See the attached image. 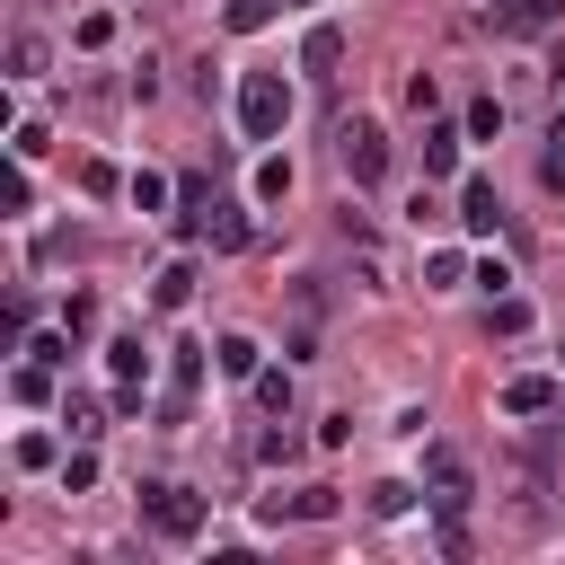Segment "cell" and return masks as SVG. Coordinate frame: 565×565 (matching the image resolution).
Masks as SVG:
<instances>
[{
	"mask_svg": "<svg viewBox=\"0 0 565 565\" xmlns=\"http://www.w3.org/2000/svg\"><path fill=\"white\" fill-rule=\"evenodd\" d=\"M335 512V486H291V494H265V521H327Z\"/></svg>",
	"mask_w": 565,
	"mask_h": 565,
	"instance_id": "obj_8",
	"label": "cell"
},
{
	"mask_svg": "<svg viewBox=\"0 0 565 565\" xmlns=\"http://www.w3.org/2000/svg\"><path fill=\"white\" fill-rule=\"evenodd\" d=\"M247 388H256V406H265V415H291V371H256Z\"/></svg>",
	"mask_w": 565,
	"mask_h": 565,
	"instance_id": "obj_19",
	"label": "cell"
},
{
	"mask_svg": "<svg viewBox=\"0 0 565 565\" xmlns=\"http://www.w3.org/2000/svg\"><path fill=\"white\" fill-rule=\"evenodd\" d=\"M539 177H547V185H565V115L547 124V159H539Z\"/></svg>",
	"mask_w": 565,
	"mask_h": 565,
	"instance_id": "obj_27",
	"label": "cell"
},
{
	"mask_svg": "<svg viewBox=\"0 0 565 565\" xmlns=\"http://www.w3.org/2000/svg\"><path fill=\"white\" fill-rule=\"evenodd\" d=\"M406 503H415V486H397V477H388V486H371V512H380V521H397Z\"/></svg>",
	"mask_w": 565,
	"mask_h": 565,
	"instance_id": "obj_26",
	"label": "cell"
},
{
	"mask_svg": "<svg viewBox=\"0 0 565 565\" xmlns=\"http://www.w3.org/2000/svg\"><path fill=\"white\" fill-rule=\"evenodd\" d=\"M274 9H282V0H230L221 18H230V35H256V26H274Z\"/></svg>",
	"mask_w": 565,
	"mask_h": 565,
	"instance_id": "obj_20",
	"label": "cell"
},
{
	"mask_svg": "<svg viewBox=\"0 0 565 565\" xmlns=\"http://www.w3.org/2000/svg\"><path fill=\"white\" fill-rule=\"evenodd\" d=\"M335 159H344L353 185H380V177H388V132H380L371 115H344V124H335Z\"/></svg>",
	"mask_w": 565,
	"mask_h": 565,
	"instance_id": "obj_2",
	"label": "cell"
},
{
	"mask_svg": "<svg viewBox=\"0 0 565 565\" xmlns=\"http://www.w3.org/2000/svg\"><path fill=\"white\" fill-rule=\"evenodd\" d=\"M9 397H18V406H44V397H53V362H18V371H9Z\"/></svg>",
	"mask_w": 565,
	"mask_h": 565,
	"instance_id": "obj_17",
	"label": "cell"
},
{
	"mask_svg": "<svg viewBox=\"0 0 565 565\" xmlns=\"http://www.w3.org/2000/svg\"><path fill=\"white\" fill-rule=\"evenodd\" d=\"M300 62H309L318 79H335V62H344V26H327V18H318V26L300 35Z\"/></svg>",
	"mask_w": 565,
	"mask_h": 565,
	"instance_id": "obj_11",
	"label": "cell"
},
{
	"mask_svg": "<svg viewBox=\"0 0 565 565\" xmlns=\"http://www.w3.org/2000/svg\"><path fill=\"white\" fill-rule=\"evenodd\" d=\"M18 468H53V441L44 433H18Z\"/></svg>",
	"mask_w": 565,
	"mask_h": 565,
	"instance_id": "obj_30",
	"label": "cell"
},
{
	"mask_svg": "<svg viewBox=\"0 0 565 565\" xmlns=\"http://www.w3.org/2000/svg\"><path fill=\"white\" fill-rule=\"evenodd\" d=\"M291 124V88H282V71H247L238 79V132L247 141H274Z\"/></svg>",
	"mask_w": 565,
	"mask_h": 565,
	"instance_id": "obj_1",
	"label": "cell"
},
{
	"mask_svg": "<svg viewBox=\"0 0 565 565\" xmlns=\"http://www.w3.org/2000/svg\"><path fill=\"white\" fill-rule=\"evenodd\" d=\"M185 238L247 247V238H256V221H247V203H221V194H203V203H185Z\"/></svg>",
	"mask_w": 565,
	"mask_h": 565,
	"instance_id": "obj_4",
	"label": "cell"
},
{
	"mask_svg": "<svg viewBox=\"0 0 565 565\" xmlns=\"http://www.w3.org/2000/svg\"><path fill=\"white\" fill-rule=\"evenodd\" d=\"M459 168V132L450 124H424V177H450Z\"/></svg>",
	"mask_w": 565,
	"mask_h": 565,
	"instance_id": "obj_15",
	"label": "cell"
},
{
	"mask_svg": "<svg viewBox=\"0 0 565 565\" xmlns=\"http://www.w3.org/2000/svg\"><path fill=\"white\" fill-rule=\"evenodd\" d=\"M424 486H433V512H468V503H477V477H468V459H459V450H441V441L424 450Z\"/></svg>",
	"mask_w": 565,
	"mask_h": 565,
	"instance_id": "obj_5",
	"label": "cell"
},
{
	"mask_svg": "<svg viewBox=\"0 0 565 565\" xmlns=\"http://www.w3.org/2000/svg\"><path fill=\"white\" fill-rule=\"evenodd\" d=\"M44 62H53L44 35H9V79H44Z\"/></svg>",
	"mask_w": 565,
	"mask_h": 565,
	"instance_id": "obj_14",
	"label": "cell"
},
{
	"mask_svg": "<svg viewBox=\"0 0 565 565\" xmlns=\"http://www.w3.org/2000/svg\"><path fill=\"white\" fill-rule=\"evenodd\" d=\"M141 521L159 539H203V494L194 486H141Z\"/></svg>",
	"mask_w": 565,
	"mask_h": 565,
	"instance_id": "obj_3",
	"label": "cell"
},
{
	"mask_svg": "<svg viewBox=\"0 0 565 565\" xmlns=\"http://www.w3.org/2000/svg\"><path fill=\"white\" fill-rule=\"evenodd\" d=\"M494 132H503V106L477 97V106H468V141H494Z\"/></svg>",
	"mask_w": 565,
	"mask_h": 565,
	"instance_id": "obj_25",
	"label": "cell"
},
{
	"mask_svg": "<svg viewBox=\"0 0 565 565\" xmlns=\"http://www.w3.org/2000/svg\"><path fill=\"white\" fill-rule=\"evenodd\" d=\"M62 486H71V494H88V486H97V450H88V441L62 459Z\"/></svg>",
	"mask_w": 565,
	"mask_h": 565,
	"instance_id": "obj_23",
	"label": "cell"
},
{
	"mask_svg": "<svg viewBox=\"0 0 565 565\" xmlns=\"http://www.w3.org/2000/svg\"><path fill=\"white\" fill-rule=\"evenodd\" d=\"M459 282H468V256L459 247H433L424 256V291H459Z\"/></svg>",
	"mask_w": 565,
	"mask_h": 565,
	"instance_id": "obj_16",
	"label": "cell"
},
{
	"mask_svg": "<svg viewBox=\"0 0 565 565\" xmlns=\"http://www.w3.org/2000/svg\"><path fill=\"white\" fill-rule=\"evenodd\" d=\"M547 406H556V380H547V371L503 380V415H547Z\"/></svg>",
	"mask_w": 565,
	"mask_h": 565,
	"instance_id": "obj_10",
	"label": "cell"
},
{
	"mask_svg": "<svg viewBox=\"0 0 565 565\" xmlns=\"http://www.w3.org/2000/svg\"><path fill=\"white\" fill-rule=\"evenodd\" d=\"M106 362H115V380H141V371H150V353H141V335H115V344H106Z\"/></svg>",
	"mask_w": 565,
	"mask_h": 565,
	"instance_id": "obj_22",
	"label": "cell"
},
{
	"mask_svg": "<svg viewBox=\"0 0 565 565\" xmlns=\"http://www.w3.org/2000/svg\"><path fill=\"white\" fill-rule=\"evenodd\" d=\"M486 18H494V35H547V26H565V0H494Z\"/></svg>",
	"mask_w": 565,
	"mask_h": 565,
	"instance_id": "obj_7",
	"label": "cell"
},
{
	"mask_svg": "<svg viewBox=\"0 0 565 565\" xmlns=\"http://www.w3.org/2000/svg\"><path fill=\"white\" fill-rule=\"evenodd\" d=\"M132 203H141V212H159V203H168V177H159V168H141V177H132Z\"/></svg>",
	"mask_w": 565,
	"mask_h": 565,
	"instance_id": "obj_28",
	"label": "cell"
},
{
	"mask_svg": "<svg viewBox=\"0 0 565 565\" xmlns=\"http://www.w3.org/2000/svg\"><path fill=\"white\" fill-rule=\"evenodd\" d=\"M62 424H71V441H97V433H106V406L71 388V397H62Z\"/></svg>",
	"mask_w": 565,
	"mask_h": 565,
	"instance_id": "obj_18",
	"label": "cell"
},
{
	"mask_svg": "<svg viewBox=\"0 0 565 565\" xmlns=\"http://www.w3.org/2000/svg\"><path fill=\"white\" fill-rule=\"evenodd\" d=\"M291 194V159H256V203H282Z\"/></svg>",
	"mask_w": 565,
	"mask_h": 565,
	"instance_id": "obj_21",
	"label": "cell"
},
{
	"mask_svg": "<svg viewBox=\"0 0 565 565\" xmlns=\"http://www.w3.org/2000/svg\"><path fill=\"white\" fill-rule=\"evenodd\" d=\"M106 35H115V18H106V9H88V18H79V26H71V44H79V53H97V44H106Z\"/></svg>",
	"mask_w": 565,
	"mask_h": 565,
	"instance_id": "obj_24",
	"label": "cell"
},
{
	"mask_svg": "<svg viewBox=\"0 0 565 565\" xmlns=\"http://www.w3.org/2000/svg\"><path fill=\"white\" fill-rule=\"evenodd\" d=\"M185 300H194V256H168L150 274V309H185Z\"/></svg>",
	"mask_w": 565,
	"mask_h": 565,
	"instance_id": "obj_9",
	"label": "cell"
},
{
	"mask_svg": "<svg viewBox=\"0 0 565 565\" xmlns=\"http://www.w3.org/2000/svg\"><path fill=\"white\" fill-rule=\"evenodd\" d=\"M459 221H468L477 238H494V221H503V203H494V185H486V177H468V185H459Z\"/></svg>",
	"mask_w": 565,
	"mask_h": 565,
	"instance_id": "obj_12",
	"label": "cell"
},
{
	"mask_svg": "<svg viewBox=\"0 0 565 565\" xmlns=\"http://www.w3.org/2000/svg\"><path fill=\"white\" fill-rule=\"evenodd\" d=\"M530 327V300H494V335H521Z\"/></svg>",
	"mask_w": 565,
	"mask_h": 565,
	"instance_id": "obj_29",
	"label": "cell"
},
{
	"mask_svg": "<svg viewBox=\"0 0 565 565\" xmlns=\"http://www.w3.org/2000/svg\"><path fill=\"white\" fill-rule=\"evenodd\" d=\"M212 362H221L230 380H256V371H265V353H256V335H221V344H212Z\"/></svg>",
	"mask_w": 565,
	"mask_h": 565,
	"instance_id": "obj_13",
	"label": "cell"
},
{
	"mask_svg": "<svg viewBox=\"0 0 565 565\" xmlns=\"http://www.w3.org/2000/svg\"><path fill=\"white\" fill-rule=\"evenodd\" d=\"M194 388H203V344H177V362H168V397H159V424H185V415H194Z\"/></svg>",
	"mask_w": 565,
	"mask_h": 565,
	"instance_id": "obj_6",
	"label": "cell"
}]
</instances>
